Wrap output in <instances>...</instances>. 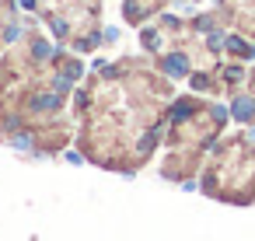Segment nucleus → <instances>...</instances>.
<instances>
[{"label": "nucleus", "mask_w": 255, "mask_h": 241, "mask_svg": "<svg viewBox=\"0 0 255 241\" xmlns=\"http://www.w3.org/2000/svg\"><path fill=\"white\" fill-rule=\"evenodd\" d=\"M234 116L248 122V119L255 116V102H252V98H238V102H234Z\"/></svg>", "instance_id": "nucleus-1"}, {"label": "nucleus", "mask_w": 255, "mask_h": 241, "mask_svg": "<svg viewBox=\"0 0 255 241\" xmlns=\"http://www.w3.org/2000/svg\"><path fill=\"white\" fill-rule=\"evenodd\" d=\"M164 70H168L171 77H182V74H185V60H182V56H168V60H164Z\"/></svg>", "instance_id": "nucleus-2"}]
</instances>
